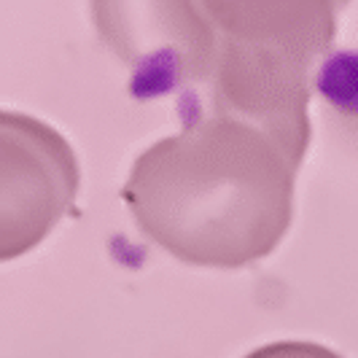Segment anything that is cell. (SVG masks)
Here are the masks:
<instances>
[{"instance_id": "3", "label": "cell", "mask_w": 358, "mask_h": 358, "mask_svg": "<svg viewBox=\"0 0 358 358\" xmlns=\"http://www.w3.org/2000/svg\"><path fill=\"white\" fill-rule=\"evenodd\" d=\"M315 87L337 110L358 116V52L331 54L318 71Z\"/></svg>"}, {"instance_id": "1", "label": "cell", "mask_w": 358, "mask_h": 358, "mask_svg": "<svg viewBox=\"0 0 358 358\" xmlns=\"http://www.w3.org/2000/svg\"><path fill=\"white\" fill-rule=\"evenodd\" d=\"M296 167L267 129L213 110L143 151L124 199L141 229L183 262L240 267L286 232Z\"/></svg>"}, {"instance_id": "2", "label": "cell", "mask_w": 358, "mask_h": 358, "mask_svg": "<svg viewBox=\"0 0 358 358\" xmlns=\"http://www.w3.org/2000/svg\"><path fill=\"white\" fill-rule=\"evenodd\" d=\"M215 38L213 110L267 129L302 162L307 71L334 30L326 3H205Z\"/></svg>"}, {"instance_id": "4", "label": "cell", "mask_w": 358, "mask_h": 358, "mask_svg": "<svg viewBox=\"0 0 358 358\" xmlns=\"http://www.w3.org/2000/svg\"><path fill=\"white\" fill-rule=\"evenodd\" d=\"M248 358H342L329 348L313 342H272L262 350H253Z\"/></svg>"}]
</instances>
